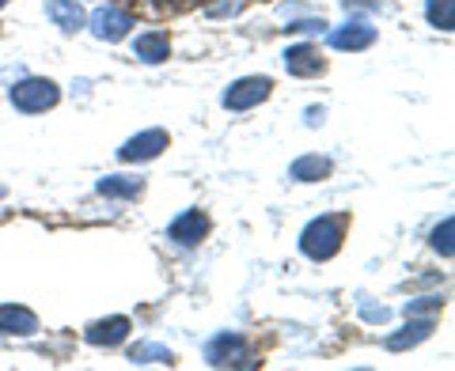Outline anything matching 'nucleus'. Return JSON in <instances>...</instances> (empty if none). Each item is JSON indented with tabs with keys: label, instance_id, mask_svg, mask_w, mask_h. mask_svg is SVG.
<instances>
[{
	"label": "nucleus",
	"instance_id": "1",
	"mask_svg": "<svg viewBox=\"0 0 455 371\" xmlns=\"http://www.w3.org/2000/svg\"><path fill=\"white\" fill-rule=\"evenodd\" d=\"M341 235H346V224H341L338 217H319V220H311L304 227L300 250L307 254L311 262H326V258H334V254L341 250Z\"/></svg>",
	"mask_w": 455,
	"mask_h": 371
},
{
	"label": "nucleus",
	"instance_id": "2",
	"mask_svg": "<svg viewBox=\"0 0 455 371\" xmlns=\"http://www.w3.org/2000/svg\"><path fill=\"white\" fill-rule=\"evenodd\" d=\"M12 103H16V110H27V114L50 110L57 103V83H50V80H23V83L12 88Z\"/></svg>",
	"mask_w": 455,
	"mask_h": 371
},
{
	"label": "nucleus",
	"instance_id": "3",
	"mask_svg": "<svg viewBox=\"0 0 455 371\" xmlns=\"http://www.w3.org/2000/svg\"><path fill=\"white\" fill-rule=\"evenodd\" d=\"M205 360H209L212 367H243V364H254L251 352H247V341L235 337V334L212 337L209 349H205Z\"/></svg>",
	"mask_w": 455,
	"mask_h": 371
},
{
	"label": "nucleus",
	"instance_id": "4",
	"mask_svg": "<svg viewBox=\"0 0 455 371\" xmlns=\"http://www.w3.org/2000/svg\"><path fill=\"white\" fill-rule=\"evenodd\" d=\"M266 95H269V80L266 76H247V80H239L224 91V107L228 110H247V107H259Z\"/></svg>",
	"mask_w": 455,
	"mask_h": 371
},
{
	"label": "nucleus",
	"instance_id": "5",
	"mask_svg": "<svg viewBox=\"0 0 455 371\" xmlns=\"http://www.w3.org/2000/svg\"><path fill=\"white\" fill-rule=\"evenodd\" d=\"M130 27H133V20L125 16V12H118V8H95L92 12V31H95V38H103V42L125 38L130 35Z\"/></svg>",
	"mask_w": 455,
	"mask_h": 371
},
{
	"label": "nucleus",
	"instance_id": "6",
	"mask_svg": "<svg viewBox=\"0 0 455 371\" xmlns=\"http://www.w3.org/2000/svg\"><path fill=\"white\" fill-rule=\"evenodd\" d=\"M167 148V133L164 130H148V133H140V137H133L125 148H118V160H125V163H137V160H156Z\"/></svg>",
	"mask_w": 455,
	"mask_h": 371
},
{
	"label": "nucleus",
	"instance_id": "7",
	"mask_svg": "<svg viewBox=\"0 0 455 371\" xmlns=\"http://www.w3.org/2000/svg\"><path fill=\"white\" fill-rule=\"evenodd\" d=\"M205 232H209V220L202 217V212H182V217L171 224V239L179 242V247H197V242L205 239Z\"/></svg>",
	"mask_w": 455,
	"mask_h": 371
},
{
	"label": "nucleus",
	"instance_id": "8",
	"mask_svg": "<svg viewBox=\"0 0 455 371\" xmlns=\"http://www.w3.org/2000/svg\"><path fill=\"white\" fill-rule=\"evenodd\" d=\"M284 68H289L292 76H315V73H323V57L315 46H292L284 53Z\"/></svg>",
	"mask_w": 455,
	"mask_h": 371
},
{
	"label": "nucleus",
	"instance_id": "9",
	"mask_svg": "<svg viewBox=\"0 0 455 371\" xmlns=\"http://www.w3.org/2000/svg\"><path fill=\"white\" fill-rule=\"evenodd\" d=\"M372 42H376V27H368V23H349L331 35L334 50H364V46H372Z\"/></svg>",
	"mask_w": 455,
	"mask_h": 371
},
{
	"label": "nucleus",
	"instance_id": "10",
	"mask_svg": "<svg viewBox=\"0 0 455 371\" xmlns=\"http://www.w3.org/2000/svg\"><path fill=\"white\" fill-rule=\"evenodd\" d=\"M38 330V319L31 315L27 307H16V304H8V307H0V334H35Z\"/></svg>",
	"mask_w": 455,
	"mask_h": 371
},
{
	"label": "nucleus",
	"instance_id": "11",
	"mask_svg": "<svg viewBox=\"0 0 455 371\" xmlns=\"http://www.w3.org/2000/svg\"><path fill=\"white\" fill-rule=\"evenodd\" d=\"M167 53H171V42H167V35H160V31H148V35H137V38H133V57H140L145 65L164 61Z\"/></svg>",
	"mask_w": 455,
	"mask_h": 371
},
{
	"label": "nucleus",
	"instance_id": "12",
	"mask_svg": "<svg viewBox=\"0 0 455 371\" xmlns=\"http://www.w3.org/2000/svg\"><path fill=\"white\" fill-rule=\"evenodd\" d=\"M125 334H130V319H107V322H95L88 326V337L92 345H118V341H125Z\"/></svg>",
	"mask_w": 455,
	"mask_h": 371
},
{
	"label": "nucleus",
	"instance_id": "13",
	"mask_svg": "<svg viewBox=\"0 0 455 371\" xmlns=\"http://www.w3.org/2000/svg\"><path fill=\"white\" fill-rule=\"evenodd\" d=\"M46 16L61 27V31H80V27H84V12H80L76 0H50Z\"/></svg>",
	"mask_w": 455,
	"mask_h": 371
},
{
	"label": "nucleus",
	"instance_id": "14",
	"mask_svg": "<svg viewBox=\"0 0 455 371\" xmlns=\"http://www.w3.org/2000/svg\"><path fill=\"white\" fill-rule=\"evenodd\" d=\"M289 175L296 182H315V178H326L331 175V160H323V155H304V160H296Z\"/></svg>",
	"mask_w": 455,
	"mask_h": 371
},
{
	"label": "nucleus",
	"instance_id": "15",
	"mask_svg": "<svg viewBox=\"0 0 455 371\" xmlns=\"http://www.w3.org/2000/svg\"><path fill=\"white\" fill-rule=\"evenodd\" d=\"M429 334H433V322H429V319H425V322H410L406 334H391V337H387V349H391V352H403V349H410V345H418V341H425Z\"/></svg>",
	"mask_w": 455,
	"mask_h": 371
},
{
	"label": "nucleus",
	"instance_id": "16",
	"mask_svg": "<svg viewBox=\"0 0 455 371\" xmlns=\"http://www.w3.org/2000/svg\"><path fill=\"white\" fill-rule=\"evenodd\" d=\"M130 360L133 364H171L175 360V352H171L167 345H152V341H145V345H137L130 352Z\"/></svg>",
	"mask_w": 455,
	"mask_h": 371
},
{
	"label": "nucleus",
	"instance_id": "17",
	"mask_svg": "<svg viewBox=\"0 0 455 371\" xmlns=\"http://www.w3.org/2000/svg\"><path fill=\"white\" fill-rule=\"evenodd\" d=\"M95 190L103 197H137L140 193V178H103Z\"/></svg>",
	"mask_w": 455,
	"mask_h": 371
},
{
	"label": "nucleus",
	"instance_id": "18",
	"mask_svg": "<svg viewBox=\"0 0 455 371\" xmlns=\"http://www.w3.org/2000/svg\"><path fill=\"white\" fill-rule=\"evenodd\" d=\"M429 23L440 31H451L455 27V0H429Z\"/></svg>",
	"mask_w": 455,
	"mask_h": 371
},
{
	"label": "nucleus",
	"instance_id": "19",
	"mask_svg": "<svg viewBox=\"0 0 455 371\" xmlns=\"http://www.w3.org/2000/svg\"><path fill=\"white\" fill-rule=\"evenodd\" d=\"M451 232H455V220H451V217L433 232V247L444 254V258H451V254H455V247H451Z\"/></svg>",
	"mask_w": 455,
	"mask_h": 371
},
{
	"label": "nucleus",
	"instance_id": "20",
	"mask_svg": "<svg viewBox=\"0 0 455 371\" xmlns=\"http://www.w3.org/2000/svg\"><path fill=\"white\" fill-rule=\"evenodd\" d=\"M444 307V299L440 296H425V299H410L406 304V315H433V311Z\"/></svg>",
	"mask_w": 455,
	"mask_h": 371
},
{
	"label": "nucleus",
	"instance_id": "21",
	"mask_svg": "<svg viewBox=\"0 0 455 371\" xmlns=\"http://www.w3.org/2000/svg\"><path fill=\"white\" fill-rule=\"evenodd\" d=\"M175 4H190V0H175Z\"/></svg>",
	"mask_w": 455,
	"mask_h": 371
},
{
	"label": "nucleus",
	"instance_id": "22",
	"mask_svg": "<svg viewBox=\"0 0 455 371\" xmlns=\"http://www.w3.org/2000/svg\"><path fill=\"white\" fill-rule=\"evenodd\" d=\"M0 197H4V186H0Z\"/></svg>",
	"mask_w": 455,
	"mask_h": 371
},
{
	"label": "nucleus",
	"instance_id": "23",
	"mask_svg": "<svg viewBox=\"0 0 455 371\" xmlns=\"http://www.w3.org/2000/svg\"><path fill=\"white\" fill-rule=\"evenodd\" d=\"M4 4H8V0H0V8H4Z\"/></svg>",
	"mask_w": 455,
	"mask_h": 371
}]
</instances>
